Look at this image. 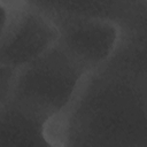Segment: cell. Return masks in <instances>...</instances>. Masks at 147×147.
<instances>
[{"label":"cell","instance_id":"obj_1","mask_svg":"<svg viewBox=\"0 0 147 147\" xmlns=\"http://www.w3.org/2000/svg\"><path fill=\"white\" fill-rule=\"evenodd\" d=\"M51 146H147V34H122L52 122Z\"/></svg>","mask_w":147,"mask_h":147},{"label":"cell","instance_id":"obj_2","mask_svg":"<svg viewBox=\"0 0 147 147\" xmlns=\"http://www.w3.org/2000/svg\"><path fill=\"white\" fill-rule=\"evenodd\" d=\"M87 70L57 41L15 74L0 105L14 102L36 110L52 122L69 106Z\"/></svg>","mask_w":147,"mask_h":147},{"label":"cell","instance_id":"obj_3","mask_svg":"<svg viewBox=\"0 0 147 147\" xmlns=\"http://www.w3.org/2000/svg\"><path fill=\"white\" fill-rule=\"evenodd\" d=\"M1 11L0 68L16 74L57 41L59 29L51 17L29 5L1 7Z\"/></svg>","mask_w":147,"mask_h":147},{"label":"cell","instance_id":"obj_4","mask_svg":"<svg viewBox=\"0 0 147 147\" xmlns=\"http://www.w3.org/2000/svg\"><path fill=\"white\" fill-rule=\"evenodd\" d=\"M53 21L91 17L116 24L122 34H147V0H26Z\"/></svg>","mask_w":147,"mask_h":147},{"label":"cell","instance_id":"obj_5","mask_svg":"<svg viewBox=\"0 0 147 147\" xmlns=\"http://www.w3.org/2000/svg\"><path fill=\"white\" fill-rule=\"evenodd\" d=\"M54 22L57 42L90 71L109 57L121 37L119 28L106 20L71 17Z\"/></svg>","mask_w":147,"mask_h":147},{"label":"cell","instance_id":"obj_6","mask_svg":"<svg viewBox=\"0 0 147 147\" xmlns=\"http://www.w3.org/2000/svg\"><path fill=\"white\" fill-rule=\"evenodd\" d=\"M52 119L14 102L0 105V146H51Z\"/></svg>","mask_w":147,"mask_h":147},{"label":"cell","instance_id":"obj_7","mask_svg":"<svg viewBox=\"0 0 147 147\" xmlns=\"http://www.w3.org/2000/svg\"><path fill=\"white\" fill-rule=\"evenodd\" d=\"M26 5V0H1V7L6 9H16Z\"/></svg>","mask_w":147,"mask_h":147}]
</instances>
